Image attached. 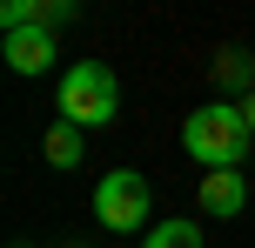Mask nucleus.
Instances as JSON below:
<instances>
[{"label":"nucleus","instance_id":"obj_1","mask_svg":"<svg viewBox=\"0 0 255 248\" xmlns=\"http://www.w3.org/2000/svg\"><path fill=\"white\" fill-rule=\"evenodd\" d=\"M181 141H188V155L208 161V174H215V168H242V155H249L255 134H249L242 107H195L188 128H181Z\"/></svg>","mask_w":255,"mask_h":248},{"label":"nucleus","instance_id":"obj_2","mask_svg":"<svg viewBox=\"0 0 255 248\" xmlns=\"http://www.w3.org/2000/svg\"><path fill=\"white\" fill-rule=\"evenodd\" d=\"M115 114H121L115 74H108L101 61H74V67L61 74V121H74V128L88 134V128H108Z\"/></svg>","mask_w":255,"mask_h":248},{"label":"nucleus","instance_id":"obj_3","mask_svg":"<svg viewBox=\"0 0 255 248\" xmlns=\"http://www.w3.org/2000/svg\"><path fill=\"white\" fill-rule=\"evenodd\" d=\"M94 215H101L115 235H128V228L148 222V181H141L134 168H115L101 174V188H94Z\"/></svg>","mask_w":255,"mask_h":248},{"label":"nucleus","instance_id":"obj_4","mask_svg":"<svg viewBox=\"0 0 255 248\" xmlns=\"http://www.w3.org/2000/svg\"><path fill=\"white\" fill-rule=\"evenodd\" d=\"M0 54H7L13 74H47V67H54V34H47V27H20V34L0 40Z\"/></svg>","mask_w":255,"mask_h":248},{"label":"nucleus","instance_id":"obj_5","mask_svg":"<svg viewBox=\"0 0 255 248\" xmlns=\"http://www.w3.org/2000/svg\"><path fill=\"white\" fill-rule=\"evenodd\" d=\"M249 188H242V168H215L202 174V215H242Z\"/></svg>","mask_w":255,"mask_h":248},{"label":"nucleus","instance_id":"obj_6","mask_svg":"<svg viewBox=\"0 0 255 248\" xmlns=\"http://www.w3.org/2000/svg\"><path fill=\"white\" fill-rule=\"evenodd\" d=\"M148 248H202V228H195L188 215H168V222L148 228Z\"/></svg>","mask_w":255,"mask_h":248},{"label":"nucleus","instance_id":"obj_7","mask_svg":"<svg viewBox=\"0 0 255 248\" xmlns=\"http://www.w3.org/2000/svg\"><path fill=\"white\" fill-rule=\"evenodd\" d=\"M47 161L54 168H81V128L74 121H54L47 128Z\"/></svg>","mask_w":255,"mask_h":248},{"label":"nucleus","instance_id":"obj_8","mask_svg":"<svg viewBox=\"0 0 255 248\" xmlns=\"http://www.w3.org/2000/svg\"><path fill=\"white\" fill-rule=\"evenodd\" d=\"M242 121H249V134H255V94H249V101H242Z\"/></svg>","mask_w":255,"mask_h":248}]
</instances>
